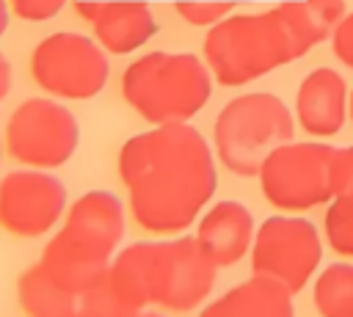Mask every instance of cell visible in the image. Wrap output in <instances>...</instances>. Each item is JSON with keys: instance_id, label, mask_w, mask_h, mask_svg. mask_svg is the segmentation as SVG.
I'll use <instances>...</instances> for the list:
<instances>
[{"instance_id": "1", "label": "cell", "mask_w": 353, "mask_h": 317, "mask_svg": "<svg viewBox=\"0 0 353 317\" xmlns=\"http://www.w3.org/2000/svg\"><path fill=\"white\" fill-rule=\"evenodd\" d=\"M119 176L138 226L152 234H179L207 209L215 187V154L188 121L154 124L124 141Z\"/></svg>"}, {"instance_id": "2", "label": "cell", "mask_w": 353, "mask_h": 317, "mask_svg": "<svg viewBox=\"0 0 353 317\" xmlns=\"http://www.w3.org/2000/svg\"><path fill=\"white\" fill-rule=\"evenodd\" d=\"M345 14V0H284L262 14H229L210 28L204 61L221 85H243L331 39Z\"/></svg>"}, {"instance_id": "3", "label": "cell", "mask_w": 353, "mask_h": 317, "mask_svg": "<svg viewBox=\"0 0 353 317\" xmlns=\"http://www.w3.org/2000/svg\"><path fill=\"white\" fill-rule=\"evenodd\" d=\"M215 273L218 265L196 234L132 243L108 267V278L138 311L149 303L171 311H190L212 292Z\"/></svg>"}, {"instance_id": "4", "label": "cell", "mask_w": 353, "mask_h": 317, "mask_svg": "<svg viewBox=\"0 0 353 317\" xmlns=\"http://www.w3.org/2000/svg\"><path fill=\"white\" fill-rule=\"evenodd\" d=\"M124 237V207L108 190H88L74 198L61 229L41 251V267L77 298L105 276L110 256Z\"/></svg>"}, {"instance_id": "5", "label": "cell", "mask_w": 353, "mask_h": 317, "mask_svg": "<svg viewBox=\"0 0 353 317\" xmlns=\"http://www.w3.org/2000/svg\"><path fill=\"white\" fill-rule=\"evenodd\" d=\"M212 80L204 58L154 50L124 69L121 96L149 124L190 121L210 102Z\"/></svg>"}, {"instance_id": "6", "label": "cell", "mask_w": 353, "mask_h": 317, "mask_svg": "<svg viewBox=\"0 0 353 317\" xmlns=\"http://www.w3.org/2000/svg\"><path fill=\"white\" fill-rule=\"evenodd\" d=\"M295 135L290 108L268 91H251L229 99L212 127V149L223 168L237 176L259 174L262 163Z\"/></svg>"}, {"instance_id": "7", "label": "cell", "mask_w": 353, "mask_h": 317, "mask_svg": "<svg viewBox=\"0 0 353 317\" xmlns=\"http://www.w3.org/2000/svg\"><path fill=\"white\" fill-rule=\"evenodd\" d=\"M30 74L41 91L58 99H91L105 88L110 61L97 39L58 30L33 47Z\"/></svg>"}, {"instance_id": "8", "label": "cell", "mask_w": 353, "mask_h": 317, "mask_svg": "<svg viewBox=\"0 0 353 317\" xmlns=\"http://www.w3.org/2000/svg\"><path fill=\"white\" fill-rule=\"evenodd\" d=\"M334 146L320 141H290L279 146L259 168L265 198L284 212H303L331 201Z\"/></svg>"}, {"instance_id": "9", "label": "cell", "mask_w": 353, "mask_h": 317, "mask_svg": "<svg viewBox=\"0 0 353 317\" xmlns=\"http://www.w3.org/2000/svg\"><path fill=\"white\" fill-rule=\"evenodd\" d=\"M80 143L74 113L47 96H30L6 121V149L25 168H58Z\"/></svg>"}, {"instance_id": "10", "label": "cell", "mask_w": 353, "mask_h": 317, "mask_svg": "<svg viewBox=\"0 0 353 317\" xmlns=\"http://www.w3.org/2000/svg\"><path fill=\"white\" fill-rule=\"evenodd\" d=\"M323 259V243L312 221L301 215H273L262 221L251 245V273L265 276L292 295L301 292Z\"/></svg>"}, {"instance_id": "11", "label": "cell", "mask_w": 353, "mask_h": 317, "mask_svg": "<svg viewBox=\"0 0 353 317\" xmlns=\"http://www.w3.org/2000/svg\"><path fill=\"white\" fill-rule=\"evenodd\" d=\"M66 215V185L44 168L11 171L0 179V226L14 237H41Z\"/></svg>"}, {"instance_id": "12", "label": "cell", "mask_w": 353, "mask_h": 317, "mask_svg": "<svg viewBox=\"0 0 353 317\" xmlns=\"http://www.w3.org/2000/svg\"><path fill=\"white\" fill-rule=\"evenodd\" d=\"M74 11L110 55H127L157 33V19L143 0H77Z\"/></svg>"}, {"instance_id": "13", "label": "cell", "mask_w": 353, "mask_h": 317, "mask_svg": "<svg viewBox=\"0 0 353 317\" xmlns=\"http://www.w3.org/2000/svg\"><path fill=\"white\" fill-rule=\"evenodd\" d=\"M350 113L347 83L336 69L320 66L303 77L295 94V116L301 130L314 138H331L342 130Z\"/></svg>"}, {"instance_id": "14", "label": "cell", "mask_w": 353, "mask_h": 317, "mask_svg": "<svg viewBox=\"0 0 353 317\" xmlns=\"http://www.w3.org/2000/svg\"><path fill=\"white\" fill-rule=\"evenodd\" d=\"M254 215L240 201H218L207 207L196 226V240L218 267L237 265L254 245Z\"/></svg>"}, {"instance_id": "15", "label": "cell", "mask_w": 353, "mask_h": 317, "mask_svg": "<svg viewBox=\"0 0 353 317\" xmlns=\"http://www.w3.org/2000/svg\"><path fill=\"white\" fill-rule=\"evenodd\" d=\"M199 317H295L292 292L265 276L251 273L248 281L207 303Z\"/></svg>"}, {"instance_id": "16", "label": "cell", "mask_w": 353, "mask_h": 317, "mask_svg": "<svg viewBox=\"0 0 353 317\" xmlns=\"http://www.w3.org/2000/svg\"><path fill=\"white\" fill-rule=\"evenodd\" d=\"M325 237L339 256L353 259V146L334 152Z\"/></svg>"}, {"instance_id": "17", "label": "cell", "mask_w": 353, "mask_h": 317, "mask_svg": "<svg viewBox=\"0 0 353 317\" xmlns=\"http://www.w3.org/2000/svg\"><path fill=\"white\" fill-rule=\"evenodd\" d=\"M17 300L28 317H69L77 311V295L55 281L41 262L28 267L17 281Z\"/></svg>"}, {"instance_id": "18", "label": "cell", "mask_w": 353, "mask_h": 317, "mask_svg": "<svg viewBox=\"0 0 353 317\" xmlns=\"http://www.w3.org/2000/svg\"><path fill=\"white\" fill-rule=\"evenodd\" d=\"M312 298L320 317H353V262L328 265L317 276Z\"/></svg>"}, {"instance_id": "19", "label": "cell", "mask_w": 353, "mask_h": 317, "mask_svg": "<svg viewBox=\"0 0 353 317\" xmlns=\"http://www.w3.org/2000/svg\"><path fill=\"white\" fill-rule=\"evenodd\" d=\"M77 311L83 317H135L138 314V309L108 278V270H105V276L99 281H94L77 298Z\"/></svg>"}, {"instance_id": "20", "label": "cell", "mask_w": 353, "mask_h": 317, "mask_svg": "<svg viewBox=\"0 0 353 317\" xmlns=\"http://www.w3.org/2000/svg\"><path fill=\"white\" fill-rule=\"evenodd\" d=\"M174 8L188 25L212 28L234 11V3L232 0H176Z\"/></svg>"}, {"instance_id": "21", "label": "cell", "mask_w": 353, "mask_h": 317, "mask_svg": "<svg viewBox=\"0 0 353 317\" xmlns=\"http://www.w3.org/2000/svg\"><path fill=\"white\" fill-rule=\"evenodd\" d=\"M8 3L11 11L25 22H47L66 6V0H8Z\"/></svg>"}, {"instance_id": "22", "label": "cell", "mask_w": 353, "mask_h": 317, "mask_svg": "<svg viewBox=\"0 0 353 317\" xmlns=\"http://www.w3.org/2000/svg\"><path fill=\"white\" fill-rule=\"evenodd\" d=\"M331 47H334V55L353 69V11L342 17V22L334 28L331 33Z\"/></svg>"}, {"instance_id": "23", "label": "cell", "mask_w": 353, "mask_h": 317, "mask_svg": "<svg viewBox=\"0 0 353 317\" xmlns=\"http://www.w3.org/2000/svg\"><path fill=\"white\" fill-rule=\"evenodd\" d=\"M8 91H11V63H8V58L0 52V102L6 99Z\"/></svg>"}, {"instance_id": "24", "label": "cell", "mask_w": 353, "mask_h": 317, "mask_svg": "<svg viewBox=\"0 0 353 317\" xmlns=\"http://www.w3.org/2000/svg\"><path fill=\"white\" fill-rule=\"evenodd\" d=\"M8 14H11V3H8V0H0V36H3L6 28H8Z\"/></svg>"}, {"instance_id": "25", "label": "cell", "mask_w": 353, "mask_h": 317, "mask_svg": "<svg viewBox=\"0 0 353 317\" xmlns=\"http://www.w3.org/2000/svg\"><path fill=\"white\" fill-rule=\"evenodd\" d=\"M135 317H165V314H157V311H138Z\"/></svg>"}, {"instance_id": "26", "label": "cell", "mask_w": 353, "mask_h": 317, "mask_svg": "<svg viewBox=\"0 0 353 317\" xmlns=\"http://www.w3.org/2000/svg\"><path fill=\"white\" fill-rule=\"evenodd\" d=\"M350 121H353V91H350Z\"/></svg>"}, {"instance_id": "27", "label": "cell", "mask_w": 353, "mask_h": 317, "mask_svg": "<svg viewBox=\"0 0 353 317\" xmlns=\"http://www.w3.org/2000/svg\"><path fill=\"white\" fill-rule=\"evenodd\" d=\"M69 317H83V314H80V311H74V314H69Z\"/></svg>"}]
</instances>
